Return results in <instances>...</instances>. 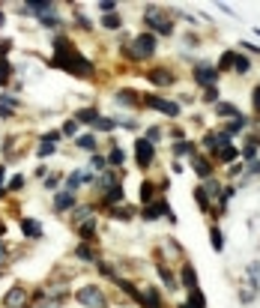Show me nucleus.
Returning <instances> with one entry per match:
<instances>
[{
    "mask_svg": "<svg viewBox=\"0 0 260 308\" xmlns=\"http://www.w3.org/2000/svg\"><path fill=\"white\" fill-rule=\"evenodd\" d=\"M57 66L60 69H66V72H72V75H90L93 72V63L87 60V57H81V54H66V57H57Z\"/></svg>",
    "mask_w": 260,
    "mask_h": 308,
    "instance_id": "nucleus-1",
    "label": "nucleus"
},
{
    "mask_svg": "<svg viewBox=\"0 0 260 308\" xmlns=\"http://www.w3.org/2000/svg\"><path fill=\"white\" fill-rule=\"evenodd\" d=\"M153 51H156V39H153V33H141V36L135 39V51H129V60L150 57Z\"/></svg>",
    "mask_w": 260,
    "mask_h": 308,
    "instance_id": "nucleus-2",
    "label": "nucleus"
},
{
    "mask_svg": "<svg viewBox=\"0 0 260 308\" xmlns=\"http://www.w3.org/2000/svg\"><path fill=\"white\" fill-rule=\"evenodd\" d=\"M78 303L87 308H105L108 306V300H105V294L99 291V288H81L78 291Z\"/></svg>",
    "mask_w": 260,
    "mask_h": 308,
    "instance_id": "nucleus-3",
    "label": "nucleus"
},
{
    "mask_svg": "<svg viewBox=\"0 0 260 308\" xmlns=\"http://www.w3.org/2000/svg\"><path fill=\"white\" fill-rule=\"evenodd\" d=\"M144 21H147L150 27H156L159 33H165V36L171 33V21H168V18H162V9H159V6H147Z\"/></svg>",
    "mask_w": 260,
    "mask_h": 308,
    "instance_id": "nucleus-4",
    "label": "nucleus"
},
{
    "mask_svg": "<svg viewBox=\"0 0 260 308\" xmlns=\"http://www.w3.org/2000/svg\"><path fill=\"white\" fill-rule=\"evenodd\" d=\"M216 78H219L216 66H207V63H198V66H195V81H198L201 87H213Z\"/></svg>",
    "mask_w": 260,
    "mask_h": 308,
    "instance_id": "nucleus-5",
    "label": "nucleus"
},
{
    "mask_svg": "<svg viewBox=\"0 0 260 308\" xmlns=\"http://www.w3.org/2000/svg\"><path fill=\"white\" fill-rule=\"evenodd\" d=\"M144 105H150V108H156V111H162V114H168V117H177V114H180V105L165 102V99H159V96H144Z\"/></svg>",
    "mask_w": 260,
    "mask_h": 308,
    "instance_id": "nucleus-6",
    "label": "nucleus"
},
{
    "mask_svg": "<svg viewBox=\"0 0 260 308\" xmlns=\"http://www.w3.org/2000/svg\"><path fill=\"white\" fill-rule=\"evenodd\" d=\"M135 159H138L141 168H147V165L153 162V144H150L147 138H138V141H135Z\"/></svg>",
    "mask_w": 260,
    "mask_h": 308,
    "instance_id": "nucleus-7",
    "label": "nucleus"
},
{
    "mask_svg": "<svg viewBox=\"0 0 260 308\" xmlns=\"http://www.w3.org/2000/svg\"><path fill=\"white\" fill-rule=\"evenodd\" d=\"M165 213H171V210H168V201H153V204L144 207V219H159V216H165Z\"/></svg>",
    "mask_w": 260,
    "mask_h": 308,
    "instance_id": "nucleus-8",
    "label": "nucleus"
},
{
    "mask_svg": "<svg viewBox=\"0 0 260 308\" xmlns=\"http://www.w3.org/2000/svg\"><path fill=\"white\" fill-rule=\"evenodd\" d=\"M147 78H150V81H153L156 87H168V84H174V75H171L168 69H153V72H150Z\"/></svg>",
    "mask_w": 260,
    "mask_h": 308,
    "instance_id": "nucleus-9",
    "label": "nucleus"
},
{
    "mask_svg": "<svg viewBox=\"0 0 260 308\" xmlns=\"http://www.w3.org/2000/svg\"><path fill=\"white\" fill-rule=\"evenodd\" d=\"M138 306L144 308H162V300H159V294L156 291H147V294H138V300H135Z\"/></svg>",
    "mask_w": 260,
    "mask_h": 308,
    "instance_id": "nucleus-10",
    "label": "nucleus"
},
{
    "mask_svg": "<svg viewBox=\"0 0 260 308\" xmlns=\"http://www.w3.org/2000/svg\"><path fill=\"white\" fill-rule=\"evenodd\" d=\"M183 285H186L189 291H195V288H198V273H195V267H192V264H186V267H183Z\"/></svg>",
    "mask_w": 260,
    "mask_h": 308,
    "instance_id": "nucleus-11",
    "label": "nucleus"
},
{
    "mask_svg": "<svg viewBox=\"0 0 260 308\" xmlns=\"http://www.w3.org/2000/svg\"><path fill=\"white\" fill-rule=\"evenodd\" d=\"M54 207H57L60 213H63V210H72V207H75V195H72V192H63V195H57Z\"/></svg>",
    "mask_w": 260,
    "mask_h": 308,
    "instance_id": "nucleus-12",
    "label": "nucleus"
},
{
    "mask_svg": "<svg viewBox=\"0 0 260 308\" xmlns=\"http://www.w3.org/2000/svg\"><path fill=\"white\" fill-rule=\"evenodd\" d=\"M21 231H24L27 237H42V228H39L36 219H24V222H21Z\"/></svg>",
    "mask_w": 260,
    "mask_h": 308,
    "instance_id": "nucleus-13",
    "label": "nucleus"
},
{
    "mask_svg": "<svg viewBox=\"0 0 260 308\" xmlns=\"http://www.w3.org/2000/svg\"><path fill=\"white\" fill-rule=\"evenodd\" d=\"M24 297H27V294H24V288H12V291H9V297H6V308L21 306V303H24Z\"/></svg>",
    "mask_w": 260,
    "mask_h": 308,
    "instance_id": "nucleus-14",
    "label": "nucleus"
},
{
    "mask_svg": "<svg viewBox=\"0 0 260 308\" xmlns=\"http://www.w3.org/2000/svg\"><path fill=\"white\" fill-rule=\"evenodd\" d=\"M75 120H81V123H96V120H99V111H96V108H81Z\"/></svg>",
    "mask_w": 260,
    "mask_h": 308,
    "instance_id": "nucleus-15",
    "label": "nucleus"
},
{
    "mask_svg": "<svg viewBox=\"0 0 260 308\" xmlns=\"http://www.w3.org/2000/svg\"><path fill=\"white\" fill-rule=\"evenodd\" d=\"M114 204H123V189H120V186H114V189L105 195V207H114Z\"/></svg>",
    "mask_w": 260,
    "mask_h": 308,
    "instance_id": "nucleus-16",
    "label": "nucleus"
},
{
    "mask_svg": "<svg viewBox=\"0 0 260 308\" xmlns=\"http://www.w3.org/2000/svg\"><path fill=\"white\" fill-rule=\"evenodd\" d=\"M192 165H195V171H198L201 177H210V165H207V162H204L198 153H192Z\"/></svg>",
    "mask_w": 260,
    "mask_h": 308,
    "instance_id": "nucleus-17",
    "label": "nucleus"
},
{
    "mask_svg": "<svg viewBox=\"0 0 260 308\" xmlns=\"http://www.w3.org/2000/svg\"><path fill=\"white\" fill-rule=\"evenodd\" d=\"M78 234H81V240H93L96 237V222H81Z\"/></svg>",
    "mask_w": 260,
    "mask_h": 308,
    "instance_id": "nucleus-18",
    "label": "nucleus"
},
{
    "mask_svg": "<svg viewBox=\"0 0 260 308\" xmlns=\"http://www.w3.org/2000/svg\"><path fill=\"white\" fill-rule=\"evenodd\" d=\"M9 75H12L9 57H0V87H3V84H9Z\"/></svg>",
    "mask_w": 260,
    "mask_h": 308,
    "instance_id": "nucleus-19",
    "label": "nucleus"
},
{
    "mask_svg": "<svg viewBox=\"0 0 260 308\" xmlns=\"http://www.w3.org/2000/svg\"><path fill=\"white\" fill-rule=\"evenodd\" d=\"M15 111V99H9V96H3L0 99V117H9Z\"/></svg>",
    "mask_w": 260,
    "mask_h": 308,
    "instance_id": "nucleus-20",
    "label": "nucleus"
},
{
    "mask_svg": "<svg viewBox=\"0 0 260 308\" xmlns=\"http://www.w3.org/2000/svg\"><path fill=\"white\" fill-rule=\"evenodd\" d=\"M189 308H207V303H204V294L195 288L192 291V297H189Z\"/></svg>",
    "mask_w": 260,
    "mask_h": 308,
    "instance_id": "nucleus-21",
    "label": "nucleus"
},
{
    "mask_svg": "<svg viewBox=\"0 0 260 308\" xmlns=\"http://www.w3.org/2000/svg\"><path fill=\"white\" fill-rule=\"evenodd\" d=\"M120 24H123V21H120V15H114V12H111V15H105V18H102V27H108V30H117V27H120Z\"/></svg>",
    "mask_w": 260,
    "mask_h": 308,
    "instance_id": "nucleus-22",
    "label": "nucleus"
},
{
    "mask_svg": "<svg viewBox=\"0 0 260 308\" xmlns=\"http://www.w3.org/2000/svg\"><path fill=\"white\" fill-rule=\"evenodd\" d=\"M216 111H219V114H222V117H240V111H237V108H234V105H231V102H222V105H219V108H216Z\"/></svg>",
    "mask_w": 260,
    "mask_h": 308,
    "instance_id": "nucleus-23",
    "label": "nucleus"
},
{
    "mask_svg": "<svg viewBox=\"0 0 260 308\" xmlns=\"http://www.w3.org/2000/svg\"><path fill=\"white\" fill-rule=\"evenodd\" d=\"M210 243H213V249H216V252H222L225 240H222V231H219V228H213V231H210Z\"/></svg>",
    "mask_w": 260,
    "mask_h": 308,
    "instance_id": "nucleus-24",
    "label": "nucleus"
},
{
    "mask_svg": "<svg viewBox=\"0 0 260 308\" xmlns=\"http://www.w3.org/2000/svg\"><path fill=\"white\" fill-rule=\"evenodd\" d=\"M78 258H81V261H96V252H93L87 243H81V246H78Z\"/></svg>",
    "mask_w": 260,
    "mask_h": 308,
    "instance_id": "nucleus-25",
    "label": "nucleus"
},
{
    "mask_svg": "<svg viewBox=\"0 0 260 308\" xmlns=\"http://www.w3.org/2000/svg\"><path fill=\"white\" fill-rule=\"evenodd\" d=\"M237 156H240V153H237V147H222V153H219V159H222V162H234Z\"/></svg>",
    "mask_w": 260,
    "mask_h": 308,
    "instance_id": "nucleus-26",
    "label": "nucleus"
},
{
    "mask_svg": "<svg viewBox=\"0 0 260 308\" xmlns=\"http://www.w3.org/2000/svg\"><path fill=\"white\" fill-rule=\"evenodd\" d=\"M108 162H111V165H123V162H126V153H123L120 147H114L111 156H108Z\"/></svg>",
    "mask_w": 260,
    "mask_h": 308,
    "instance_id": "nucleus-27",
    "label": "nucleus"
},
{
    "mask_svg": "<svg viewBox=\"0 0 260 308\" xmlns=\"http://www.w3.org/2000/svg\"><path fill=\"white\" fill-rule=\"evenodd\" d=\"M141 201H144V204H153V183H144V186H141Z\"/></svg>",
    "mask_w": 260,
    "mask_h": 308,
    "instance_id": "nucleus-28",
    "label": "nucleus"
},
{
    "mask_svg": "<svg viewBox=\"0 0 260 308\" xmlns=\"http://www.w3.org/2000/svg\"><path fill=\"white\" fill-rule=\"evenodd\" d=\"M51 153H54V144H51V141H42L36 156H39V159H45V156H51Z\"/></svg>",
    "mask_w": 260,
    "mask_h": 308,
    "instance_id": "nucleus-29",
    "label": "nucleus"
},
{
    "mask_svg": "<svg viewBox=\"0 0 260 308\" xmlns=\"http://www.w3.org/2000/svg\"><path fill=\"white\" fill-rule=\"evenodd\" d=\"M234 69H237V72H249V60L237 54V57H234Z\"/></svg>",
    "mask_w": 260,
    "mask_h": 308,
    "instance_id": "nucleus-30",
    "label": "nucleus"
},
{
    "mask_svg": "<svg viewBox=\"0 0 260 308\" xmlns=\"http://www.w3.org/2000/svg\"><path fill=\"white\" fill-rule=\"evenodd\" d=\"M117 99H120V102H132V105L138 102V96H135L132 90H120V93H117Z\"/></svg>",
    "mask_w": 260,
    "mask_h": 308,
    "instance_id": "nucleus-31",
    "label": "nucleus"
},
{
    "mask_svg": "<svg viewBox=\"0 0 260 308\" xmlns=\"http://www.w3.org/2000/svg\"><path fill=\"white\" fill-rule=\"evenodd\" d=\"M78 147H84V150H93V147H96V138H93V135H84V138H78Z\"/></svg>",
    "mask_w": 260,
    "mask_h": 308,
    "instance_id": "nucleus-32",
    "label": "nucleus"
},
{
    "mask_svg": "<svg viewBox=\"0 0 260 308\" xmlns=\"http://www.w3.org/2000/svg\"><path fill=\"white\" fill-rule=\"evenodd\" d=\"M195 198H198V207H201V210H210V201H207V192H204V189H198Z\"/></svg>",
    "mask_w": 260,
    "mask_h": 308,
    "instance_id": "nucleus-33",
    "label": "nucleus"
},
{
    "mask_svg": "<svg viewBox=\"0 0 260 308\" xmlns=\"http://www.w3.org/2000/svg\"><path fill=\"white\" fill-rule=\"evenodd\" d=\"M93 126H99V129H102V132H111V129H114V126H117V123H114V120H102V117H99V120H96V123H93Z\"/></svg>",
    "mask_w": 260,
    "mask_h": 308,
    "instance_id": "nucleus-34",
    "label": "nucleus"
},
{
    "mask_svg": "<svg viewBox=\"0 0 260 308\" xmlns=\"http://www.w3.org/2000/svg\"><path fill=\"white\" fill-rule=\"evenodd\" d=\"M240 129H246V120H243V117H237V120H234V123L228 126V132H231V135H237Z\"/></svg>",
    "mask_w": 260,
    "mask_h": 308,
    "instance_id": "nucleus-35",
    "label": "nucleus"
},
{
    "mask_svg": "<svg viewBox=\"0 0 260 308\" xmlns=\"http://www.w3.org/2000/svg\"><path fill=\"white\" fill-rule=\"evenodd\" d=\"M81 183H84V174H72V177L66 180V186H69V189H78Z\"/></svg>",
    "mask_w": 260,
    "mask_h": 308,
    "instance_id": "nucleus-36",
    "label": "nucleus"
},
{
    "mask_svg": "<svg viewBox=\"0 0 260 308\" xmlns=\"http://www.w3.org/2000/svg\"><path fill=\"white\" fill-rule=\"evenodd\" d=\"M63 132H66V135H75V132H78V120H66Z\"/></svg>",
    "mask_w": 260,
    "mask_h": 308,
    "instance_id": "nucleus-37",
    "label": "nucleus"
},
{
    "mask_svg": "<svg viewBox=\"0 0 260 308\" xmlns=\"http://www.w3.org/2000/svg\"><path fill=\"white\" fill-rule=\"evenodd\" d=\"M177 153H180V156H192L195 147H192V144H177Z\"/></svg>",
    "mask_w": 260,
    "mask_h": 308,
    "instance_id": "nucleus-38",
    "label": "nucleus"
},
{
    "mask_svg": "<svg viewBox=\"0 0 260 308\" xmlns=\"http://www.w3.org/2000/svg\"><path fill=\"white\" fill-rule=\"evenodd\" d=\"M234 57H237V54H234V51H228V54L222 57V69H228V66H234Z\"/></svg>",
    "mask_w": 260,
    "mask_h": 308,
    "instance_id": "nucleus-39",
    "label": "nucleus"
},
{
    "mask_svg": "<svg viewBox=\"0 0 260 308\" xmlns=\"http://www.w3.org/2000/svg\"><path fill=\"white\" fill-rule=\"evenodd\" d=\"M159 276H162V282H168V285H174V276H171V270H165V267H159Z\"/></svg>",
    "mask_w": 260,
    "mask_h": 308,
    "instance_id": "nucleus-40",
    "label": "nucleus"
},
{
    "mask_svg": "<svg viewBox=\"0 0 260 308\" xmlns=\"http://www.w3.org/2000/svg\"><path fill=\"white\" fill-rule=\"evenodd\" d=\"M96 9H102V12H105V15H111V12H114V9H117V3H99V6H96Z\"/></svg>",
    "mask_w": 260,
    "mask_h": 308,
    "instance_id": "nucleus-41",
    "label": "nucleus"
},
{
    "mask_svg": "<svg viewBox=\"0 0 260 308\" xmlns=\"http://www.w3.org/2000/svg\"><path fill=\"white\" fill-rule=\"evenodd\" d=\"M252 99H255V111H260V87H255V93H252Z\"/></svg>",
    "mask_w": 260,
    "mask_h": 308,
    "instance_id": "nucleus-42",
    "label": "nucleus"
},
{
    "mask_svg": "<svg viewBox=\"0 0 260 308\" xmlns=\"http://www.w3.org/2000/svg\"><path fill=\"white\" fill-rule=\"evenodd\" d=\"M156 138H159V129H156V126H153V129H150V132H147V141H150V144H153V141H156Z\"/></svg>",
    "mask_w": 260,
    "mask_h": 308,
    "instance_id": "nucleus-43",
    "label": "nucleus"
},
{
    "mask_svg": "<svg viewBox=\"0 0 260 308\" xmlns=\"http://www.w3.org/2000/svg\"><path fill=\"white\" fill-rule=\"evenodd\" d=\"M21 186H24V180H21V177H15V180L9 183V189H12V192H15V189H21Z\"/></svg>",
    "mask_w": 260,
    "mask_h": 308,
    "instance_id": "nucleus-44",
    "label": "nucleus"
},
{
    "mask_svg": "<svg viewBox=\"0 0 260 308\" xmlns=\"http://www.w3.org/2000/svg\"><path fill=\"white\" fill-rule=\"evenodd\" d=\"M3 177H6V168L0 165V186H3Z\"/></svg>",
    "mask_w": 260,
    "mask_h": 308,
    "instance_id": "nucleus-45",
    "label": "nucleus"
},
{
    "mask_svg": "<svg viewBox=\"0 0 260 308\" xmlns=\"http://www.w3.org/2000/svg\"><path fill=\"white\" fill-rule=\"evenodd\" d=\"M3 258H6V252H3V246H0V261H3Z\"/></svg>",
    "mask_w": 260,
    "mask_h": 308,
    "instance_id": "nucleus-46",
    "label": "nucleus"
},
{
    "mask_svg": "<svg viewBox=\"0 0 260 308\" xmlns=\"http://www.w3.org/2000/svg\"><path fill=\"white\" fill-rule=\"evenodd\" d=\"M39 308H54V306H45V303H42V306H39Z\"/></svg>",
    "mask_w": 260,
    "mask_h": 308,
    "instance_id": "nucleus-47",
    "label": "nucleus"
},
{
    "mask_svg": "<svg viewBox=\"0 0 260 308\" xmlns=\"http://www.w3.org/2000/svg\"><path fill=\"white\" fill-rule=\"evenodd\" d=\"M0 24H3V12H0Z\"/></svg>",
    "mask_w": 260,
    "mask_h": 308,
    "instance_id": "nucleus-48",
    "label": "nucleus"
},
{
    "mask_svg": "<svg viewBox=\"0 0 260 308\" xmlns=\"http://www.w3.org/2000/svg\"><path fill=\"white\" fill-rule=\"evenodd\" d=\"M0 234H3V222H0Z\"/></svg>",
    "mask_w": 260,
    "mask_h": 308,
    "instance_id": "nucleus-49",
    "label": "nucleus"
},
{
    "mask_svg": "<svg viewBox=\"0 0 260 308\" xmlns=\"http://www.w3.org/2000/svg\"><path fill=\"white\" fill-rule=\"evenodd\" d=\"M180 308H189V306H180Z\"/></svg>",
    "mask_w": 260,
    "mask_h": 308,
    "instance_id": "nucleus-50",
    "label": "nucleus"
}]
</instances>
